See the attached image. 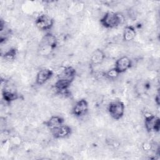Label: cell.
<instances>
[{
	"instance_id": "2",
	"label": "cell",
	"mask_w": 160,
	"mask_h": 160,
	"mask_svg": "<svg viewBox=\"0 0 160 160\" xmlns=\"http://www.w3.org/2000/svg\"><path fill=\"white\" fill-rule=\"evenodd\" d=\"M108 111L112 119L115 120H119L121 119L124 114V104L120 100H115L111 101L108 106Z\"/></svg>"
},
{
	"instance_id": "6",
	"label": "cell",
	"mask_w": 160,
	"mask_h": 160,
	"mask_svg": "<svg viewBox=\"0 0 160 160\" xmlns=\"http://www.w3.org/2000/svg\"><path fill=\"white\" fill-rule=\"evenodd\" d=\"M89 105L88 101L84 99L78 101L72 109V114L76 117H81L87 114Z\"/></svg>"
},
{
	"instance_id": "17",
	"label": "cell",
	"mask_w": 160,
	"mask_h": 160,
	"mask_svg": "<svg viewBox=\"0 0 160 160\" xmlns=\"http://www.w3.org/2000/svg\"><path fill=\"white\" fill-rule=\"evenodd\" d=\"M105 75L109 79H114L119 75V74L115 71L114 68H112L106 72Z\"/></svg>"
},
{
	"instance_id": "5",
	"label": "cell",
	"mask_w": 160,
	"mask_h": 160,
	"mask_svg": "<svg viewBox=\"0 0 160 160\" xmlns=\"http://www.w3.org/2000/svg\"><path fill=\"white\" fill-rule=\"evenodd\" d=\"M132 65L131 59L126 56H122L118 58L115 63L114 67L113 68L115 71L119 74L126 72L127 70L130 69Z\"/></svg>"
},
{
	"instance_id": "10",
	"label": "cell",
	"mask_w": 160,
	"mask_h": 160,
	"mask_svg": "<svg viewBox=\"0 0 160 160\" xmlns=\"http://www.w3.org/2000/svg\"><path fill=\"white\" fill-rule=\"evenodd\" d=\"M105 58L106 56L104 51L101 49H97L94 50L91 55V64L95 66L100 65L104 62Z\"/></svg>"
},
{
	"instance_id": "7",
	"label": "cell",
	"mask_w": 160,
	"mask_h": 160,
	"mask_svg": "<svg viewBox=\"0 0 160 160\" xmlns=\"http://www.w3.org/2000/svg\"><path fill=\"white\" fill-rule=\"evenodd\" d=\"M50 131L52 136L56 139H62L66 138L69 136L72 132L71 128L68 125L64 124L51 129Z\"/></svg>"
},
{
	"instance_id": "1",
	"label": "cell",
	"mask_w": 160,
	"mask_h": 160,
	"mask_svg": "<svg viewBox=\"0 0 160 160\" xmlns=\"http://www.w3.org/2000/svg\"><path fill=\"white\" fill-rule=\"evenodd\" d=\"M124 21L123 15L120 12L108 11L100 19L101 25L107 29L116 28L122 24Z\"/></svg>"
},
{
	"instance_id": "13",
	"label": "cell",
	"mask_w": 160,
	"mask_h": 160,
	"mask_svg": "<svg viewBox=\"0 0 160 160\" xmlns=\"http://www.w3.org/2000/svg\"><path fill=\"white\" fill-rule=\"evenodd\" d=\"M136 35V32L132 26H126L123 31L122 39L125 41H130L133 40Z\"/></svg>"
},
{
	"instance_id": "15",
	"label": "cell",
	"mask_w": 160,
	"mask_h": 160,
	"mask_svg": "<svg viewBox=\"0 0 160 160\" xmlns=\"http://www.w3.org/2000/svg\"><path fill=\"white\" fill-rule=\"evenodd\" d=\"M2 95L3 99L8 103H10L18 98V95L14 91L8 89H5L3 90Z\"/></svg>"
},
{
	"instance_id": "16",
	"label": "cell",
	"mask_w": 160,
	"mask_h": 160,
	"mask_svg": "<svg viewBox=\"0 0 160 160\" xmlns=\"http://www.w3.org/2000/svg\"><path fill=\"white\" fill-rule=\"evenodd\" d=\"M16 54H17V49L14 48H11L4 54V56L8 59H13L15 58Z\"/></svg>"
},
{
	"instance_id": "3",
	"label": "cell",
	"mask_w": 160,
	"mask_h": 160,
	"mask_svg": "<svg viewBox=\"0 0 160 160\" xmlns=\"http://www.w3.org/2000/svg\"><path fill=\"white\" fill-rule=\"evenodd\" d=\"M36 27L41 31H48L52 28L54 19L49 15L43 14L38 16L35 20Z\"/></svg>"
},
{
	"instance_id": "11",
	"label": "cell",
	"mask_w": 160,
	"mask_h": 160,
	"mask_svg": "<svg viewBox=\"0 0 160 160\" xmlns=\"http://www.w3.org/2000/svg\"><path fill=\"white\" fill-rule=\"evenodd\" d=\"M72 81H73L70 79L59 78L57 81L55 82V89L60 92H66L68 90V88L70 87Z\"/></svg>"
},
{
	"instance_id": "12",
	"label": "cell",
	"mask_w": 160,
	"mask_h": 160,
	"mask_svg": "<svg viewBox=\"0 0 160 160\" xmlns=\"http://www.w3.org/2000/svg\"><path fill=\"white\" fill-rule=\"evenodd\" d=\"M64 119L59 116H52L45 122V125L51 130L64 124Z\"/></svg>"
},
{
	"instance_id": "14",
	"label": "cell",
	"mask_w": 160,
	"mask_h": 160,
	"mask_svg": "<svg viewBox=\"0 0 160 160\" xmlns=\"http://www.w3.org/2000/svg\"><path fill=\"white\" fill-rule=\"evenodd\" d=\"M76 76V70L72 66H67L64 68L59 78L74 81Z\"/></svg>"
},
{
	"instance_id": "4",
	"label": "cell",
	"mask_w": 160,
	"mask_h": 160,
	"mask_svg": "<svg viewBox=\"0 0 160 160\" xmlns=\"http://www.w3.org/2000/svg\"><path fill=\"white\" fill-rule=\"evenodd\" d=\"M145 129L148 132H158L160 128V120L159 117L149 114L145 116Z\"/></svg>"
},
{
	"instance_id": "9",
	"label": "cell",
	"mask_w": 160,
	"mask_h": 160,
	"mask_svg": "<svg viewBox=\"0 0 160 160\" xmlns=\"http://www.w3.org/2000/svg\"><path fill=\"white\" fill-rule=\"evenodd\" d=\"M53 75L52 70L44 68L39 70L36 76V84L38 85H42L49 80Z\"/></svg>"
},
{
	"instance_id": "8",
	"label": "cell",
	"mask_w": 160,
	"mask_h": 160,
	"mask_svg": "<svg viewBox=\"0 0 160 160\" xmlns=\"http://www.w3.org/2000/svg\"><path fill=\"white\" fill-rule=\"evenodd\" d=\"M58 39L55 35L51 33L46 34L42 38L40 46L43 48H49L51 50L56 48Z\"/></svg>"
}]
</instances>
